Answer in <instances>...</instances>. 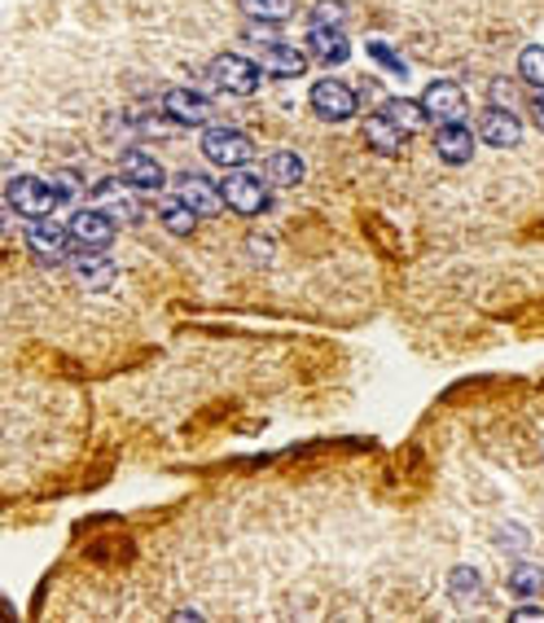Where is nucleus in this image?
I'll use <instances>...</instances> for the list:
<instances>
[{"label": "nucleus", "instance_id": "obj_1", "mask_svg": "<svg viewBox=\"0 0 544 623\" xmlns=\"http://www.w3.org/2000/svg\"><path fill=\"white\" fill-rule=\"evenodd\" d=\"M206 75H211V84H215L220 93H228V97H250V93L259 89V80H263L259 62H250V58H241V54H220Z\"/></svg>", "mask_w": 544, "mask_h": 623}, {"label": "nucleus", "instance_id": "obj_2", "mask_svg": "<svg viewBox=\"0 0 544 623\" xmlns=\"http://www.w3.org/2000/svg\"><path fill=\"white\" fill-rule=\"evenodd\" d=\"M202 154H206V163L233 172V167L250 163L255 145H250V137L237 132V128H206V132H202Z\"/></svg>", "mask_w": 544, "mask_h": 623}, {"label": "nucleus", "instance_id": "obj_3", "mask_svg": "<svg viewBox=\"0 0 544 623\" xmlns=\"http://www.w3.org/2000/svg\"><path fill=\"white\" fill-rule=\"evenodd\" d=\"M5 198H10V207H14L19 215H27V220H40V215H49V211L58 207L54 180H45V176H14Z\"/></svg>", "mask_w": 544, "mask_h": 623}, {"label": "nucleus", "instance_id": "obj_4", "mask_svg": "<svg viewBox=\"0 0 544 623\" xmlns=\"http://www.w3.org/2000/svg\"><path fill=\"white\" fill-rule=\"evenodd\" d=\"M220 198H224V207L237 211V215H259V211H268V185H263L259 176L241 172V167H233V176L220 180Z\"/></svg>", "mask_w": 544, "mask_h": 623}, {"label": "nucleus", "instance_id": "obj_5", "mask_svg": "<svg viewBox=\"0 0 544 623\" xmlns=\"http://www.w3.org/2000/svg\"><path fill=\"white\" fill-rule=\"evenodd\" d=\"M312 110H317V119H326V124H343V119H352V115L360 110V97H356L343 80H321V84L312 89Z\"/></svg>", "mask_w": 544, "mask_h": 623}, {"label": "nucleus", "instance_id": "obj_6", "mask_svg": "<svg viewBox=\"0 0 544 623\" xmlns=\"http://www.w3.org/2000/svg\"><path fill=\"white\" fill-rule=\"evenodd\" d=\"M422 110H426V119H435V124H457V119H465V93H461V84H452V80H435L426 93H422Z\"/></svg>", "mask_w": 544, "mask_h": 623}, {"label": "nucleus", "instance_id": "obj_7", "mask_svg": "<svg viewBox=\"0 0 544 623\" xmlns=\"http://www.w3.org/2000/svg\"><path fill=\"white\" fill-rule=\"evenodd\" d=\"M119 180H128L137 193H158V189L167 185V172H163L158 158H150V154H141V150H123V158H119Z\"/></svg>", "mask_w": 544, "mask_h": 623}, {"label": "nucleus", "instance_id": "obj_8", "mask_svg": "<svg viewBox=\"0 0 544 623\" xmlns=\"http://www.w3.org/2000/svg\"><path fill=\"white\" fill-rule=\"evenodd\" d=\"M93 198H97V207L110 215V220H128V224H137L141 220V202H137V189L128 185V180H97L93 185Z\"/></svg>", "mask_w": 544, "mask_h": 623}, {"label": "nucleus", "instance_id": "obj_9", "mask_svg": "<svg viewBox=\"0 0 544 623\" xmlns=\"http://www.w3.org/2000/svg\"><path fill=\"white\" fill-rule=\"evenodd\" d=\"M163 115L172 124H180V128H206L211 124V102L202 93H193V89H172L163 97Z\"/></svg>", "mask_w": 544, "mask_h": 623}, {"label": "nucleus", "instance_id": "obj_10", "mask_svg": "<svg viewBox=\"0 0 544 623\" xmlns=\"http://www.w3.org/2000/svg\"><path fill=\"white\" fill-rule=\"evenodd\" d=\"M71 272H75V281H80L84 290H110V285H115V263L106 259L102 246L75 250V255H71Z\"/></svg>", "mask_w": 544, "mask_h": 623}, {"label": "nucleus", "instance_id": "obj_11", "mask_svg": "<svg viewBox=\"0 0 544 623\" xmlns=\"http://www.w3.org/2000/svg\"><path fill=\"white\" fill-rule=\"evenodd\" d=\"M176 198L198 215V220H206V215H220V207H224V198H220V185H211L206 176H180L176 180Z\"/></svg>", "mask_w": 544, "mask_h": 623}, {"label": "nucleus", "instance_id": "obj_12", "mask_svg": "<svg viewBox=\"0 0 544 623\" xmlns=\"http://www.w3.org/2000/svg\"><path fill=\"white\" fill-rule=\"evenodd\" d=\"M478 137H483L487 145H496V150H513V145L522 141V124H518V115H509L505 106H487V110L478 115Z\"/></svg>", "mask_w": 544, "mask_h": 623}, {"label": "nucleus", "instance_id": "obj_13", "mask_svg": "<svg viewBox=\"0 0 544 623\" xmlns=\"http://www.w3.org/2000/svg\"><path fill=\"white\" fill-rule=\"evenodd\" d=\"M435 154L444 158V163H452V167H465L470 158H474V132L457 119V124H439V132H435Z\"/></svg>", "mask_w": 544, "mask_h": 623}, {"label": "nucleus", "instance_id": "obj_14", "mask_svg": "<svg viewBox=\"0 0 544 623\" xmlns=\"http://www.w3.org/2000/svg\"><path fill=\"white\" fill-rule=\"evenodd\" d=\"M71 237L80 242V246H110V237H115V220L102 211V207H84V211H75L71 215Z\"/></svg>", "mask_w": 544, "mask_h": 623}, {"label": "nucleus", "instance_id": "obj_15", "mask_svg": "<svg viewBox=\"0 0 544 623\" xmlns=\"http://www.w3.org/2000/svg\"><path fill=\"white\" fill-rule=\"evenodd\" d=\"M263 71L272 75V80H299L304 71H308V58L295 49V45H263Z\"/></svg>", "mask_w": 544, "mask_h": 623}, {"label": "nucleus", "instance_id": "obj_16", "mask_svg": "<svg viewBox=\"0 0 544 623\" xmlns=\"http://www.w3.org/2000/svg\"><path fill=\"white\" fill-rule=\"evenodd\" d=\"M308 45H312V58L326 62V67H339V62L352 58V40L343 36V27H312Z\"/></svg>", "mask_w": 544, "mask_h": 623}, {"label": "nucleus", "instance_id": "obj_17", "mask_svg": "<svg viewBox=\"0 0 544 623\" xmlns=\"http://www.w3.org/2000/svg\"><path fill=\"white\" fill-rule=\"evenodd\" d=\"M27 246H32V255H40V259H62V255H67V228H62V224H49V220L40 215V220L27 224Z\"/></svg>", "mask_w": 544, "mask_h": 623}, {"label": "nucleus", "instance_id": "obj_18", "mask_svg": "<svg viewBox=\"0 0 544 623\" xmlns=\"http://www.w3.org/2000/svg\"><path fill=\"white\" fill-rule=\"evenodd\" d=\"M365 141H369V150H374V154H400L404 132H400L387 115H374V119H365Z\"/></svg>", "mask_w": 544, "mask_h": 623}, {"label": "nucleus", "instance_id": "obj_19", "mask_svg": "<svg viewBox=\"0 0 544 623\" xmlns=\"http://www.w3.org/2000/svg\"><path fill=\"white\" fill-rule=\"evenodd\" d=\"M382 115L400 128V132H417L422 124H426V110H422V102H409V97H391L387 106H382Z\"/></svg>", "mask_w": 544, "mask_h": 623}, {"label": "nucleus", "instance_id": "obj_20", "mask_svg": "<svg viewBox=\"0 0 544 623\" xmlns=\"http://www.w3.org/2000/svg\"><path fill=\"white\" fill-rule=\"evenodd\" d=\"M241 10H246V19L272 27V23H286L295 14V0H241Z\"/></svg>", "mask_w": 544, "mask_h": 623}, {"label": "nucleus", "instance_id": "obj_21", "mask_svg": "<svg viewBox=\"0 0 544 623\" xmlns=\"http://www.w3.org/2000/svg\"><path fill=\"white\" fill-rule=\"evenodd\" d=\"M268 180H277V185H299V180H304V158L291 154V150L268 154Z\"/></svg>", "mask_w": 544, "mask_h": 623}, {"label": "nucleus", "instance_id": "obj_22", "mask_svg": "<svg viewBox=\"0 0 544 623\" xmlns=\"http://www.w3.org/2000/svg\"><path fill=\"white\" fill-rule=\"evenodd\" d=\"M540 588H544V575H540V566H531V562H518V566L509 571V592H513L518 601H531Z\"/></svg>", "mask_w": 544, "mask_h": 623}, {"label": "nucleus", "instance_id": "obj_23", "mask_svg": "<svg viewBox=\"0 0 544 623\" xmlns=\"http://www.w3.org/2000/svg\"><path fill=\"white\" fill-rule=\"evenodd\" d=\"M158 215H163V228H167V233H176V237H189V233L198 228V215H193V211H189L180 198H172V202H167Z\"/></svg>", "mask_w": 544, "mask_h": 623}, {"label": "nucleus", "instance_id": "obj_24", "mask_svg": "<svg viewBox=\"0 0 544 623\" xmlns=\"http://www.w3.org/2000/svg\"><path fill=\"white\" fill-rule=\"evenodd\" d=\"M518 75L531 84V89H544V49L540 45H527L518 54Z\"/></svg>", "mask_w": 544, "mask_h": 623}, {"label": "nucleus", "instance_id": "obj_25", "mask_svg": "<svg viewBox=\"0 0 544 623\" xmlns=\"http://www.w3.org/2000/svg\"><path fill=\"white\" fill-rule=\"evenodd\" d=\"M308 23L312 27H343L347 23V5H343V0H317V5L308 10Z\"/></svg>", "mask_w": 544, "mask_h": 623}, {"label": "nucleus", "instance_id": "obj_26", "mask_svg": "<svg viewBox=\"0 0 544 623\" xmlns=\"http://www.w3.org/2000/svg\"><path fill=\"white\" fill-rule=\"evenodd\" d=\"M478 584H483V579H478L474 566H457L452 579H448V588H452L457 601H474V597H478Z\"/></svg>", "mask_w": 544, "mask_h": 623}, {"label": "nucleus", "instance_id": "obj_27", "mask_svg": "<svg viewBox=\"0 0 544 623\" xmlns=\"http://www.w3.org/2000/svg\"><path fill=\"white\" fill-rule=\"evenodd\" d=\"M369 54H374V58H378V62H382V67H391V71H395V75H400V80H404V75H409V67H404V62H400V58H395V54H391V49H387V45H382V40H369Z\"/></svg>", "mask_w": 544, "mask_h": 623}, {"label": "nucleus", "instance_id": "obj_28", "mask_svg": "<svg viewBox=\"0 0 544 623\" xmlns=\"http://www.w3.org/2000/svg\"><path fill=\"white\" fill-rule=\"evenodd\" d=\"M54 193H58V202H75V198H80V176H67V172H62V176L54 180Z\"/></svg>", "mask_w": 544, "mask_h": 623}, {"label": "nucleus", "instance_id": "obj_29", "mask_svg": "<svg viewBox=\"0 0 544 623\" xmlns=\"http://www.w3.org/2000/svg\"><path fill=\"white\" fill-rule=\"evenodd\" d=\"M527 619H531V623H544V610H540V606H518V610H513V623H527Z\"/></svg>", "mask_w": 544, "mask_h": 623}, {"label": "nucleus", "instance_id": "obj_30", "mask_svg": "<svg viewBox=\"0 0 544 623\" xmlns=\"http://www.w3.org/2000/svg\"><path fill=\"white\" fill-rule=\"evenodd\" d=\"M531 119H535V128L544 132V89L535 93V102H531Z\"/></svg>", "mask_w": 544, "mask_h": 623}, {"label": "nucleus", "instance_id": "obj_31", "mask_svg": "<svg viewBox=\"0 0 544 623\" xmlns=\"http://www.w3.org/2000/svg\"><path fill=\"white\" fill-rule=\"evenodd\" d=\"M5 211H10V198H0V224H5Z\"/></svg>", "mask_w": 544, "mask_h": 623}]
</instances>
